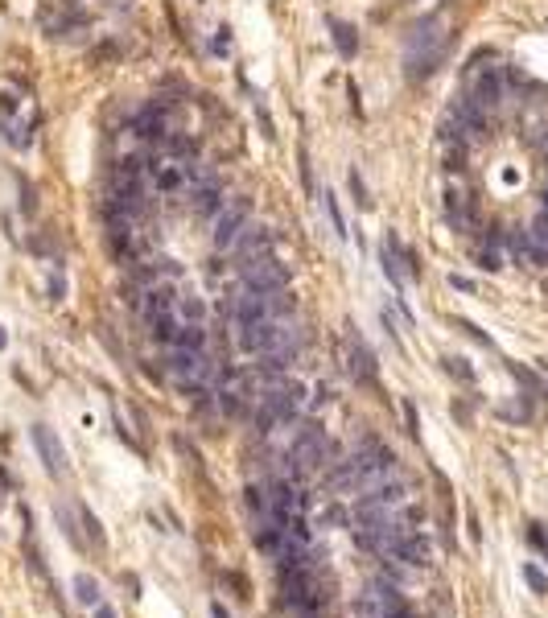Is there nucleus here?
<instances>
[{
	"label": "nucleus",
	"mask_w": 548,
	"mask_h": 618,
	"mask_svg": "<svg viewBox=\"0 0 548 618\" xmlns=\"http://www.w3.org/2000/svg\"><path fill=\"white\" fill-rule=\"evenodd\" d=\"M288 264H281L276 256H260V260L243 264L239 268V281L243 288H256V293H272V288H288Z\"/></svg>",
	"instance_id": "f257e3e1"
},
{
	"label": "nucleus",
	"mask_w": 548,
	"mask_h": 618,
	"mask_svg": "<svg viewBox=\"0 0 548 618\" xmlns=\"http://www.w3.org/2000/svg\"><path fill=\"white\" fill-rule=\"evenodd\" d=\"M4 342H8V334H4V330H0V346H4Z\"/></svg>",
	"instance_id": "cd10ccee"
},
{
	"label": "nucleus",
	"mask_w": 548,
	"mask_h": 618,
	"mask_svg": "<svg viewBox=\"0 0 548 618\" xmlns=\"http://www.w3.org/2000/svg\"><path fill=\"white\" fill-rule=\"evenodd\" d=\"M215 33H218V37H215V54H227V49H231V29L223 25V29H215Z\"/></svg>",
	"instance_id": "4be33fe9"
},
{
	"label": "nucleus",
	"mask_w": 548,
	"mask_h": 618,
	"mask_svg": "<svg viewBox=\"0 0 548 618\" xmlns=\"http://www.w3.org/2000/svg\"><path fill=\"white\" fill-rule=\"evenodd\" d=\"M466 95L474 99L478 107L491 116L495 107H499L503 99H507V71H499V66H491V71H482L474 74V83H470V91Z\"/></svg>",
	"instance_id": "7ed1b4c3"
},
{
	"label": "nucleus",
	"mask_w": 548,
	"mask_h": 618,
	"mask_svg": "<svg viewBox=\"0 0 548 618\" xmlns=\"http://www.w3.org/2000/svg\"><path fill=\"white\" fill-rule=\"evenodd\" d=\"M62 293H66V285L58 276H49V301H62Z\"/></svg>",
	"instance_id": "393cba45"
},
{
	"label": "nucleus",
	"mask_w": 548,
	"mask_h": 618,
	"mask_svg": "<svg viewBox=\"0 0 548 618\" xmlns=\"http://www.w3.org/2000/svg\"><path fill=\"white\" fill-rule=\"evenodd\" d=\"M128 132L132 136H141V141H161L169 128H165V107H144V112H136V116L128 119Z\"/></svg>",
	"instance_id": "0eeeda50"
},
{
	"label": "nucleus",
	"mask_w": 548,
	"mask_h": 618,
	"mask_svg": "<svg viewBox=\"0 0 548 618\" xmlns=\"http://www.w3.org/2000/svg\"><path fill=\"white\" fill-rule=\"evenodd\" d=\"M157 148H161L165 161H194V157H198V141L186 136V132H165V136L157 141Z\"/></svg>",
	"instance_id": "9d476101"
},
{
	"label": "nucleus",
	"mask_w": 548,
	"mask_h": 618,
	"mask_svg": "<svg viewBox=\"0 0 548 618\" xmlns=\"http://www.w3.org/2000/svg\"><path fill=\"white\" fill-rule=\"evenodd\" d=\"M297 161H301V182H305V190L313 194V169H310V153H305V144L297 148Z\"/></svg>",
	"instance_id": "6ab92c4d"
},
{
	"label": "nucleus",
	"mask_w": 548,
	"mask_h": 618,
	"mask_svg": "<svg viewBox=\"0 0 548 618\" xmlns=\"http://www.w3.org/2000/svg\"><path fill=\"white\" fill-rule=\"evenodd\" d=\"M351 194H355V202H358V206H367V202H371V198H367V186L358 182V173H351Z\"/></svg>",
	"instance_id": "412c9836"
},
{
	"label": "nucleus",
	"mask_w": 548,
	"mask_h": 618,
	"mask_svg": "<svg viewBox=\"0 0 548 618\" xmlns=\"http://www.w3.org/2000/svg\"><path fill=\"white\" fill-rule=\"evenodd\" d=\"M95 618H116V610H112V606H103V602H99V606H95Z\"/></svg>",
	"instance_id": "a878e982"
},
{
	"label": "nucleus",
	"mask_w": 548,
	"mask_h": 618,
	"mask_svg": "<svg viewBox=\"0 0 548 618\" xmlns=\"http://www.w3.org/2000/svg\"><path fill=\"white\" fill-rule=\"evenodd\" d=\"M380 260H383V276L392 281V288L396 293H404V268H400V260H404V247H400V239L387 231V239H383V247H380Z\"/></svg>",
	"instance_id": "6e6552de"
},
{
	"label": "nucleus",
	"mask_w": 548,
	"mask_h": 618,
	"mask_svg": "<svg viewBox=\"0 0 548 618\" xmlns=\"http://www.w3.org/2000/svg\"><path fill=\"white\" fill-rule=\"evenodd\" d=\"M29 437H33V450H37V457H42L46 474H62V470H66V450H62V441L54 437V428H49V425H33V428H29Z\"/></svg>",
	"instance_id": "20e7f679"
},
{
	"label": "nucleus",
	"mask_w": 548,
	"mask_h": 618,
	"mask_svg": "<svg viewBox=\"0 0 548 618\" xmlns=\"http://www.w3.org/2000/svg\"><path fill=\"white\" fill-rule=\"evenodd\" d=\"M54 520H58V527H62V532H66V540H71L74 548H83V536H78V527H74L71 511H66V507H62V503H58V507H54Z\"/></svg>",
	"instance_id": "ddd939ff"
},
{
	"label": "nucleus",
	"mask_w": 548,
	"mask_h": 618,
	"mask_svg": "<svg viewBox=\"0 0 548 618\" xmlns=\"http://www.w3.org/2000/svg\"><path fill=\"white\" fill-rule=\"evenodd\" d=\"M404 421H408V433H412V437H421V421H416V408H412V400H404Z\"/></svg>",
	"instance_id": "aec40b11"
},
{
	"label": "nucleus",
	"mask_w": 548,
	"mask_h": 618,
	"mask_svg": "<svg viewBox=\"0 0 548 618\" xmlns=\"http://www.w3.org/2000/svg\"><path fill=\"white\" fill-rule=\"evenodd\" d=\"M223 206H227V198H223V182H218V177H211L206 186H198V190L190 194V211L202 214V218H206V214H218Z\"/></svg>",
	"instance_id": "1a4fd4ad"
},
{
	"label": "nucleus",
	"mask_w": 548,
	"mask_h": 618,
	"mask_svg": "<svg viewBox=\"0 0 548 618\" xmlns=\"http://www.w3.org/2000/svg\"><path fill=\"white\" fill-rule=\"evenodd\" d=\"M99 594H103V590H99V581L91 577V573H78V577H74V597H78L83 606H91V610H95Z\"/></svg>",
	"instance_id": "f8f14e48"
},
{
	"label": "nucleus",
	"mask_w": 548,
	"mask_h": 618,
	"mask_svg": "<svg viewBox=\"0 0 548 618\" xmlns=\"http://www.w3.org/2000/svg\"><path fill=\"white\" fill-rule=\"evenodd\" d=\"M445 371L457 375V380H466V383H474V371L466 367V358H445Z\"/></svg>",
	"instance_id": "a211bd4d"
},
{
	"label": "nucleus",
	"mask_w": 548,
	"mask_h": 618,
	"mask_svg": "<svg viewBox=\"0 0 548 618\" xmlns=\"http://www.w3.org/2000/svg\"><path fill=\"white\" fill-rule=\"evenodd\" d=\"M268 247H272V231H264V227H252V223H247V227H243V235L235 239V247H231L235 268H243V264L268 256Z\"/></svg>",
	"instance_id": "39448f33"
},
{
	"label": "nucleus",
	"mask_w": 548,
	"mask_h": 618,
	"mask_svg": "<svg viewBox=\"0 0 548 618\" xmlns=\"http://www.w3.org/2000/svg\"><path fill=\"white\" fill-rule=\"evenodd\" d=\"M524 581L532 585V594H548V577L536 565H524Z\"/></svg>",
	"instance_id": "dca6fc26"
},
{
	"label": "nucleus",
	"mask_w": 548,
	"mask_h": 618,
	"mask_svg": "<svg viewBox=\"0 0 548 618\" xmlns=\"http://www.w3.org/2000/svg\"><path fill=\"white\" fill-rule=\"evenodd\" d=\"M247 218H252V198H231V206L218 211V218H215V247L218 252L235 247V239L243 235Z\"/></svg>",
	"instance_id": "f03ea898"
},
{
	"label": "nucleus",
	"mask_w": 548,
	"mask_h": 618,
	"mask_svg": "<svg viewBox=\"0 0 548 618\" xmlns=\"http://www.w3.org/2000/svg\"><path fill=\"white\" fill-rule=\"evenodd\" d=\"M326 198V214H330V227H334V235L338 239H346V218H342V211H338V198H334L330 190L322 194Z\"/></svg>",
	"instance_id": "4468645a"
},
{
	"label": "nucleus",
	"mask_w": 548,
	"mask_h": 618,
	"mask_svg": "<svg viewBox=\"0 0 548 618\" xmlns=\"http://www.w3.org/2000/svg\"><path fill=\"white\" fill-rule=\"evenodd\" d=\"M527 540H532V544L540 548V552H544V548H548V540H544V532H540V523H532V527H527Z\"/></svg>",
	"instance_id": "5701e85b"
},
{
	"label": "nucleus",
	"mask_w": 548,
	"mask_h": 618,
	"mask_svg": "<svg viewBox=\"0 0 548 618\" xmlns=\"http://www.w3.org/2000/svg\"><path fill=\"white\" fill-rule=\"evenodd\" d=\"M173 313H177V322H202L206 317V305L202 301H177Z\"/></svg>",
	"instance_id": "2eb2a0df"
},
{
	"label": "nucleus",
	"mask_w": 548,
	"mask_h": 618,
	"mask_svg": "<svg viewBox=\"0 0 548 618\" xmlns=\"http://www.w3.org/2000/svg\"><path fill=\"white\" fill-rule=\"evenodd\" d=\"M211 618H231V614H227V606H223V602H215V606H211Z\"/></svg>",
	"instance_id": "bb28decb"
},
{
	"label": "nucleus",
	"mask_w": 548,
	"mask_h": 618,
	"mask_svg": "<svg viewBox=\"0 0 548 618\" xmlns=\"http://www.w3.org/2000/svg\"><path fill=\"white\" fill-rule=\"evenodd\" d=\"M544 371H548V363H544Z\"/></svg>",
	"instance_id": "c85d7f7f"
},
{
	"label": "nucleus",
	"mask_w": 548,
	"mask_h": 618,
	"mask_svg": "<svg viewBox=\"0 0 548 618\" xmlns=\"http://www.w3.org/2000/svg\"><path fill=\"white\" fill-rule=\"evenodd\" d=\"M83 523H87V532H91V540H95L99 548L107 544V536H103V523H99L95 515H91V511H87V507H83Z\"/></svg>",
	"instance_id": "f3484780"
},
{
	"label": "nucleus",
	"mask_w": 548,
	"mask_h": 618,
	"mask_svg": "<svg viewBox=\"0 0 548 618\" xmlns=\"http://www.w3.org/2000/svg\"><path fill=\"white\" fill-rule=\"evenodd\" d=\"M326 25H330V37H334V46H338V54H342V58H355V54H358L355 25L338 21V17H326Z\"/></svg>",
	"instance_id": "9b49d317"
},
{
	"label": "nucleus",
	"mask_w": 548,
	"mask_h": 618,
	"mask_svg": "<svg viewBox=\"0 0 548 618\" xmlns=\"http://www.w3.org/2000/svg\"><path fill=\"white\" fill-rule=\"evenodd\" d=\"M346 342H351V346H346V358H351V375H355L358 383H367V387H375V383H380V367H375V355H371V346H367L358 334H351Z\"/></svg>",
	"instance_id": "423d86ee"
},
{
	"label": "nucleus",
	"mask_w": 548,
	"mask_h": 618,
	"mask_svg": "<svg viewBox=\"0 0 548 618\" xmlns=\"http://www.w3.org/2000/svg\"><path fill=\"white\" fill-rule=\"evenodd\" d=\"M450 285L457 288V293H474V281H470V276H457V272L450 276Z\"/></svg>",
	"instance_id": "b1692460"
}]
</instances>
